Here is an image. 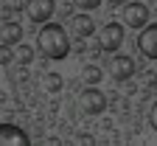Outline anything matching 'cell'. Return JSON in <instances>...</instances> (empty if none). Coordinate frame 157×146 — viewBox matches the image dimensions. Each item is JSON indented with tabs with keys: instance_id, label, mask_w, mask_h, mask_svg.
<instances>
[{
	"instance_id": "cell-16",
	"label": "cell",
	"mask_w": 157,
	"mask_h": 146,
	"mask_svg": "<svg viewBox=\"0 0 157 146\" xmlns=\"http://www.w3.org/2000/svg\"><path fill=\"white\" fill-rule=\"evenodd\" d=\"M76 143H93V138H87V135H78V138H76Z\"/></svg>"
},
{
	"instance_id": "cell-9",
	"label": "cell",
	"mask_w": 157,
	"mask_h": 146,
	"mask_svg": "<svg viewBox=\"0 0 157 146\" xmlns=\"http://www.w3.org/2000/svg\"><path fill=\"white\" fill-rule=\"evenodd\" d=\"M70 26H73V34H76L78 39H84V37H93V34H95V20H93L87 11L73 14V17H70Z\"/></svg>"
},
{
	"instance_id": "cell-13",
	"label": "cell",
	"mask_w": 157,
	"mask_h": 146,
	"mask_svg": "<svg viewBox=\"0 0 157 146\" xmlns=\"http://www.w3.org/2000/svg\"><path fill=\"white\" fill-rule=\"evenodd\" d=\"M101 68L98 65H84V70H82V79H84V85H98L101 81Z\"/></svg>"
},
{
	"instance_id": "cell-12",
	"label": "cell",
	"mask_w": 157,
	"mask_h": 146,
	"mask_svg": "<svg viewBox=\"0 0 157 146\" xmlns=\"http://www.w3.org/2000/svg\"><path fill=\"white\" fill-rule=\"evenodd\" d=\"M62 76L59 73H45V79H42V87H45V93H59L62 90Z\"/></svg>"
},
{
	"instance_id": "cell-6",
	"label": "cell",
	"mask_w": 157,
	"mask_h": 146,
	"mask_svg": "<svg viewBox=\"0 0 157 146\" xmlns=\"http://www.w3.org/2000/svg\"><path fill=\"white\" fill-rule=\"evenodd\" d=\"M135 70H137L135 59L126 56V53H115L112 62H109V73H112L115 81H129V79L135 76Z\"/></svg>"
},
{
	"instance_id": "cell-1",
	"label": "cell",
	"mask_w": 157,
	"mask_h": 146,
	"mask_svg": "<svg viewBox=\"0 0 157 146\" xmlns=\"http://www.w3.org/2000/svg\"><path fill=\"white\" fill-rule=\"evenodd\" d=\"M36 48L45 59H65L70 53V37L65 31V26L59 23H42L36 34Z\"/></svg>"
},
{
	"instance_id": "cell-7",
	"label": "cell",
	"mask_w": 157,
	"mask_h": 146,
	"mask_svg": "<svg viewBox=\"0 0 157 146\" xmlns=\"http://www.w3.org/2000/svg\"><path fill=\"white\" fill-rule=\"evenodd\" d=\"M137 48L146 59H154L157 62V23H149L146 28H140L137 34Z\"/></svg>"
},
{
	"instance_id": "cell-10",
	"label": "cell",
	"mask_w": 157,
	"mask_h": 146,
	"mask_svg": "<svg viewBox=\"0 0 157 146\" xmlns=\"http://www.w3.org/2000/svg\"><path fill=\"white\" fill-rule=\"evenodd\" d=\"M17 42H23V26L9 20V23L3 26V31H0V45L3 48H14Z\"/></svg>"
},
{
	"instance_id": "cell-3",
	"label": "cell",
	"mask_w": 157,
	"mask_h": 146,
	"mask_svg": "<svg viewBox=\"0 0 157 146\" xmlns=\"http://www.w3.org/2000/svg\"><path fill=\"white\" fill-rule=\"evenodd\" d=\"M121 45H124V26L112 20V23H107L101 31H98V48L107 51V53H115Z\"/></svg>"
},
{
	"instance_id": "cell-14",
	"label": "cell",
	"mask_w": 157,
	"mask_h": 146,
	"mask_svg": "<svg viewBox=\"0 0 157 146\" xmlns=\"http://www.w3.org/2000/svg\"><path fill=\"white\" fill-rule=\"evenodd\" d=\"M73 3L82 9V11H93V9H98V6H101V0H73Z\"/></svg>"
},
{
	"instance_id": "cell-5",
	"label": "cell",
	"mask_w": 157,
	"mask_h": 146,
	"mask_svg": "<svg viewBox=\"0 0 157 146\" xmlns=\"http://www.w3.org/2000/svg\"><path fill=\"white\" fill-rule=\"evenodd\" d=\"M121 20H124V26L126 28H146L149 26V6L146 3H126L124 6V14H121Z\"/></svg>"
},
{
	"instance_id": "cell-8",
	"label": "cell",
	"mask_w": 157,
	"mask_h": 146,
	"mask_svg": "<svg viewBox=\"0 0 157 146\" xmlns=\"http://www.w3.org/2000/svg\"><path fill=\"white\" fill-rule=\"evenodd\" d=\"M31 138L17 124H0V146H28Z\"/></svg>"
},
{
	"instance_id": "cell-17",
	"label": "cell",
	"mask_w": 157,
	"mask_h": 146,
	"mask_svg": "<svg viewBox=\"0 0 157 146\" xmlns=\"http://www.w3.org/2000/svg\"><path fill=\"white\" fill-rule=\"evenodd\" d=\"M112 6H126V0H109Z\"/></svg>"
},
{
	"instance_id": "cell-11",
	"label": "cell",
	"mask_w": 157,
	"mask_h": 146,
	"mask_svg": "<svg viewBox=\"0 0 157 146\" xmlns=\"http://www.w3.org/2000/svg\"><path fill=\"white\" fill-rule=\"evenodd\" d=\"M14 62L17 65H31L34 62V48L25 45V42H17L14 45Z\"/></svg>"
},
{
	"instance_id": "cell-15",
	"label": "cell",
	"mask_w": 157,
	"mask_h": 146,
	"mask_svg": "<svg viewBox=\"0 0 157 146\" xmlns=\"http://www.w3.org/2000/svg\"><path fill=\"white\" fill-rule=\"evenodd\" d=\"M149 124H151V129L157 132V101L151 104V110H149Z\"/></svg>"
},
{
	"instance_id": "cell-2",
	"label": "cell",
	"mask_w": 157,
	"mask_h": 146,
	"mask_svg": "<svg viewBox=\"0 0 157 146\" xmlns=\"http://www.w3.org/2000/svg\"><path fill=\"white\" fill-rule=\"evenodd\" d=\"M78 107H82V112H87V115H101L107 110V96L95 85H87L82 93H78Z\"/></svg>"
},
{
	"instance_id": "cell-4",
	"label": "cell",
	"mask_w": 157,
	"mask_h": 146,
	"mask_svg": "<svg viewBox=\"0 0 157 146\" xmlns=\"http://www.w3.org/2000/svg\"><path fill=\"white\" fill-rule=\"evenodd\" d=\"M23 11H25V17L31 20V23L42 26V23H48V20L53 17V11H56V0H25Z\"/></svg>"
}]
</instances>
